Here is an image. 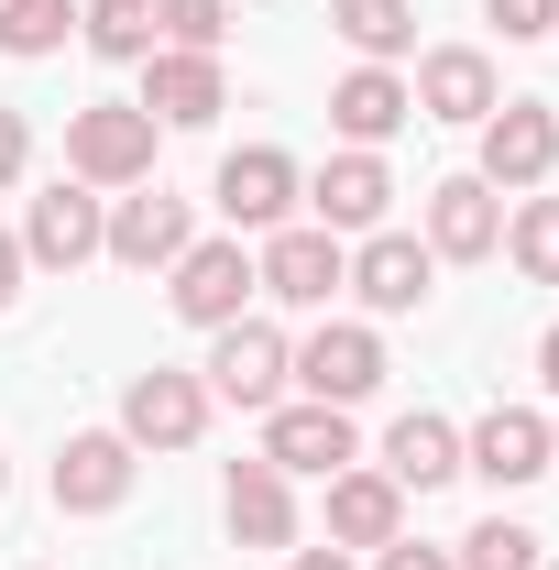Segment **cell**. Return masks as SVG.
Listing matches in <instances>:
<instances>
[{
    "label": "cell",
    "instance_id": "obj_32",
    "mask_svg": "<svg viewBox=\"0 0 559 570\" xmlns=\"http://www.w3.org/2000/svg\"><path fill=\"white\" fill-rule=\"evenodd\" d=\"M11 296H22V242L0 230V307H11Z\"/></svg>",
    "mask_w": 559,
    "mask_h": 570
},
{
    "label": "cell",
    "instance_id": "obj_3",
    "mask_svg": "<svg viewBox=\"0 0 559 570\" xmlns=\"http://www.w3.org/2000/svg\"><path fill=\"white\" fill-rule=\"evenodd\" d=\"M99 230H110V209L88 198V176H56V187L33 198V219H22V264H56V275H77V264L99 253Z\"/></svg>",
    "mask_w": 559,
    "mask_h": 570
},
{
    "label": "cell",
    "instance_id": "obj_24",
    "mask_svg": "<svg viewBox=\"0 0 559 570\" xmlns=\"http://www.w3.org/2000/svg\"><path fill=\"white\" fill-rule=\"evenodd\" d=\"M77 33H88V45H99L110 67H143L165 22H154V0H88V11H77Z\"/></svg>",
    "mask_w": 559,
    "mask_h": 570
},
{
    "label": "cell",
    "instance_id": "obj_8",
    "mask_svg": "<svg viewBox=\"0 0 559 570\" xmlns=\"http://www.w3.org/2000/svg\"><path fill=\"white\" fill-rule=\"evenodd\" d=\"M133 439H121V428H88V439H67V450H56V504H67V515H110V504L133 494Z\"/></svg>",
    "mask_w": 559,
    "mask_h": 570
},
{
    "label": "cell",
    "instance_id": "obj_29",
    "mask_svg": "<svg viewBox=\"0 0 559 570\" xmlns=\"http://www.w3.org/2000/svg\"><path fill=\"white\" fill-rule=\"evenodd\" d=\"M493 22H504V45H527V33L559 22V0H493Z\"/></svg>",
    "mask_w": 559,
    "mask_h": 570
},
{
    "label": "cell",
    "instance_id": "obj_28",
    "mask_svg": "<svg viewBox=\"0 0 559 570\" xmlns=\"http://www.w3.org/2000/svg\"><path fill=\"white\" fill-rule=\"evenodd\" d=\"M154 22H165V45H187V56H209L219 33H231V0H154Z\"/></svg>",
    "mask_w": 559,
    "mask_h": 570
},
{
    "label": "cell",
    "instance_id": "obj_6",
    "mask_svg": "<svg viewBox=\"0 0 559 570\" xmlns=\"http://www.w3.org/2000/svg\"><path fill=\"white\" fill-rule=\"evenodd\" d=\"M549 165H559L549 99H493L483 110V187H538Z\"/></svg>",
    "mask_w": 559,
    "mask_h": 570
},
{
    "label": "cell",
    "instance_id": "obj_19",
    "mask_svg": "<svg viewBox=\"0 0 559 570\" xmlns=\"http://www.w3.org/2000/svg\"><path fill=\"white\" fill-rule=\"evenodd\" d=\"M450 472H461V428L428 417V406L395 417V439H384V483H395V494H439Z\"/></svg>",
    "mask_w": 559,
    "mask_h": 570
},
{
    "label": "cell",
    "instance_id": "obj_13",
    "mask_svg": "<svg viewBox=\"0 0 559 570\" xmlns=\"http://www.w3.org/2000/svg\"><path fill=\"white\" fill-rule=\"evenodd\" d=\"M461 472H483V483H538L549 472V417H527V406H493L472 439H461Z\"/></svg>",
    "mask_w": 559,
    "mask_h": 570
},
{
    "label": "cell",
    "instance_id": "obj_16",
    "mask_svg": "<svg viewBox=\"0 0 559 570\" xmlns=\"http://www.w3.org/2000/svg\"><path fill=\"white\" fill-rule=\"evenodd\" d=\"M219 209H231V230H275V219L296 209V165H285L275 142H242V154L219 165Z\"/></svg>",
    "mask_w": 559,
    "mask_h": 570
},
{
    "label": "cell",
    "instance_id": "obj_11",
    "mask_svg": "<svg viewBox=\"0 0 559 570\" xmlns=\"http://www.w3.org/2000/svg\"><path fill=\"white\" fill-rule=\"evenodd\" d=\"M428 275H439V253L406 242V230H373V242L351 253V296H362V307H384V318L428 307Z\"/></svg>",
    "mask_w": 559,
    "mask_h": 570
},
{
    "label": "cell",
    "instance_id": "obj_20",
    "mask_svg": "<svg viewBox=\"0 0 559 570\" xmlns=\"http://www.w3.org/2000/svg\"><path fill=\"white\" fill-rule=\"evenodd\" d=\"M406 527V494L384 472H330V549H384Z\"/></svg>",
    "mask_w": 559,
    "mask_h": 570
},
{
    "label": "cell",
    "instance_id": "obj_21",
    "mask_svg": "<svg viewBox=\"0 0 559 570\" xmlns=\"http://www.w3.org/2000/svg\"><path fill=\"white\" fill-rule=\"evenodd\" d=\"M406 99H418L428 121H483V110H493V56H472V45H439V56L418 67V88H406Z\"/></svg>",
    "mask_w": 559,
    "mask_h": 570
},
{
    "label": "cell",
    "instance_id": "obj_26",
    "mask_svg": "<svg viewBox=\"0 0 559 570\" xmlns=\"http://www.w3.org/2000/svg\"><path fill=\"white\" fill-rule=\"evenodd\" d=\"M461 570H549V538L493 515V527H472V538H461Z\"/></svg>",
    "mask_w": 559,
    "mask_h": 570
},
{
    "label": "cell",
    "instance_id": "obj_34",
    "mask_svg": "<svg viewBox=\"0 0 559 570\" xmlns=\"http://www.w3.org/2000/svg\"><path fill=\"white\" fill-rule=\"evenodd\" d=\"M538 384H549V395H559V330H549V341H538Z\"/></svg>",
    "mask_w": 559,
    "mask_h": 570
},
{
    "label": "cell",
    "instance_id": "obj_33",
    "mask_svg": "<svg viewBox=\"0 0 559 570\" xmlns=\"http://www.w3.org/2000/svg\"><path fill=\"white\" fill-rule=\"evenodd\" d=\"M296 570H351V549H296Z\"/></svg>",
    "mask_w": 559,
    "mask_h": 570
},
{
    "label": "cell",
    "instance_id": "obj_1",
    "mask_svg": "<svg viewBox=\"0 0 559 570\" xmlns=\"http://www.w3.org/2000/svg\"><path fill=\"white\" fill-rule=\"evenodd\" d=\"M154 110L143 99H88V110H67V165L88 176V187H143L154 176Z\"/></svg>",
    "mask_w": 559,
    "mask_h": 570
},
{
    "label": "cell",
    "instance_id": "obj_25",
    "mask_svg": "<svg viewBox=\"0 0 559 570\" xmlns=\"http://www.w3.org/2000/svg\"><path fill=\"white\" fill-rule=\"evenodd\" d=\"M77 0H0V56H56Z\"/></svg>",
    "mask_w": 559,
    "mask_h": 570
},
{
    "label": "cell",
    "instance_id": "obj_35",
    "mask_svg": "<svg viewBox=\"0 0 559 570\" xmlns=\"http://www.w3.org/2000/svg\"><path fill=\"white\" fill-rule=\"evenodd\" d=\"M549 461H559V428H549Z\"/></svg>",
    "mask_w": 559,
    "mask_h": 570
},
{
    "label": "cell",
    "instance_id": "obj_23",
    "mask_svg": "<svg viewBox=\"0 0 559 570\" xmlns=\"http://www.w3.org/2000/svg\"><path fill=\"white\" fill-rule=\"evenodd\" d=\"M330 33L362 45V56L384 67V56H406V45H418V0H330Z\"/></svg>",
    "mask_w": 559,
    "mask_h": 570
},
{
    "label": "cell",
    "instance_id": "obj_12",
    "mask_svg": "<svg viewBox=\"0 0 559 570\" xmlns=\"http://www.w3.org/2000/svg\"><path fill=\"white\" fill-rule=\"evenodd\" d=\"M264 461L275 472H351V406H275L264 417Z\"/></svg>",
    "mask_w": 559,
    "mask_h": 570
},
{
    "label": "cell",
    "instance_id": "obj_5",
    "mask_svg": "<svg viewBox=\"0 0 559 570\" xmlns=\"http://www.w3.org/2000/svg\"><path fill=\"white\" fill-rule=\"evenodd\" d=\"M253 275H264V296H285V307H330V296L351 285V253H341V230L307 219V230H275V242H264Z\"/></svg>",
    "mask_w": 559,
    "mask_h": 570
},
{
    "label": "cell",
    "instance_id": "obj_17",
    "mask_svg": "<svg viewBox=\"0 0 559 570\" xmlns=\"http://www.w3.org/2000/svg\"><path fill=\"white\" fill-rule=\"evenodd\" d=\"M143 110H154L165 132H198V121L219 110V56H187V45L143 56Z\"/></svg>",
    "mask_w": 559,
    "mask_h": 570
},
{
    "label": "cell",
    "instance_id": "obj_4",
    "mask_svg": "<svg viewBox=\"0 0 559 570\" xmlns=\"http://www.w3.org/2000/svg\"><path fill=\"white\" fill-rule=\"evenodd\" d=\"M253 285H264V275H253V253H242V242H187L165 296H176V318H198V330H231Z\"/></svg>",
    "mask_w": 559,
    "mask_h": 570
},
{
    "label": "cell",
    "instance_id": "obj_9",
    "mask_svg": "<svg viewBox=\"0 0 559 570\" xmlns=\"http://www.w3.org/2000/svg\"><path fill=\"white\" fill-rule=\"evenodd\" d=\"M296 384H307L318 406H362V395L384 384V341H373V330H351V318H330V330L296 352Z\"/></svg>",
    "mask_w": 559,
    "mask_h": 570
},
{
    "label": "cell",
    "instance_id": "obj_31",
    "mask_svg": "<svg viewBox=\"0 0 559 570\" xmlns=\"http://www.w3.org/2000/svg\"><path fill=\"white\" fill-rule=\"evenodd\" d=\"M22 154H33V132H22V110H0V187L22 176Z\"/></svg>",
    "mask_w": 559,
    "mask_h": 570
},
{
    "label": "cell",
    "instance_id": "obj_22",
    "mask_svg": "<svg viewBox=\"0 0 559 570\" xmlns=\"http://www.w3.org/2000/svg\"><path fill=\"white\" fill-rule=\"evenodd\" d=\"M231 538H242V549H285V538H296V494H285L275 461H242V472H231Z\"/></svg>",
    "mask_w": 559,
    "mask_h": 570
},
{
    "label": "cell",
    "instance_id": "obj_14",
    "mask_svg": "<svg viewBox=\"0 0 559 570\" xmlns=\"http://www.w3.org/2000/svg\"><path fill=\"white\" fill-rule=\"evenodd\" d=\"M99 253H110V264H133V275L176 264V253H187V198H165V187L121 198V209H110V230H99Z\"/></svg>",
    "mask_w": 559,
    "mask_h": 570
},
{
    "label": "cell",
    "instance_id": "obj_27",
    "mask_svg": "<svg viewBox=\"0 0 559 570\" xmlns=\"http://www.w3.org/2000/svg\"><path fill=\"white\" fill-rule=\"evenodd\" d=\"M504 242H516V264H527V275H538V285H559V198H527Z\"/></svg>",
    "mask_w": 559,
    "mask_h": 570
},
{
    "label": "cell",
    "instance_id": "obj_18",
    "mask_svg": "<svg viewBox=\"0 0 559 570\" xmlns=\"http://www.w3.org/2000/svg\"><path fill=\"white\" fill-rule=\"evenodd\" d=\"M493 242H504V209H493L483 176H450V187H428V253H450V264H483Z\"/></svg>",
    "mask_w": 559,
    "mask_h": 570
},
{
    "label": "cell",
    "instance_id": "obj_2",
    "mask_svg": "<svg viewBox=\"0 0 559 570\" xmlns=\"http://www.w3.org/2000/svg\"><path fill=\"white\" fill-rule=\"evenodd\" d=\"M198 428H209V384L198 373H176V362L133 373V395H121V439L133 450H187Z\"/></svg>",
    "mask_w": 559,
    "mask_h": 570
},
{
    "label": "cell",
    "instance_id": "obj_36",
    "mask_svg": "<svg viewBox=\"0 0 559 570\" xmlns=\"http://www.w3.org/2000/svg\"><path fill=\"white\" fill-rule=\"evenodd\" d=\"M0 494H11V472H0Z\"/></svg>",
    "mask_w": 559,
    "mask_h": 570
},
{
    "label": "cell",
    "instance_id": "obj_10",
    "mask_svg": "<svg viewBox=\"0 0 559 570\" xmlns=\"http://www.w3.org/2000/svg\"><path fill=\"white\" fill-rule=\"evenodd\" d=\"M307 209H318V230H384V209H395L384 154H330V165L307 176Z\"/></svg>",
    "mask_w": 559,
    "mask_h": 570
},
{
    "label": "cell",
    "instance_id": "obj_7",
    "mask_svg": "<svg viewBox=\"0 0 559 570\" xmlns=\"http://www.w3.org/2000/svg\"><path fill=\"white\" fill-rule=\"evenodd\" d=\"M285 373H296L285 330H264V318H231L198 384H209V395H231V406H275V395H285Z\"/></svg>",
    "mask_w": 559,
    "mask_h": 570
},
{
    "label": "cell",
    "instance_id": "obj_30",
    "mask_svg": "<svg viewBox=\"0 0 559 570\" xmlns=\"http://www.w3.org/2000/svg\"><path fill=\"white\" fill-rule=\"evenodd\" d=\"M373 570H461V560H439V549H418V538H384V549H373Z\"/></svg>",
    "mask_w": 559,
    "mask_h": 570
},
{
    "label": "cell",
    "instance_id": "obj_15",
    "mask_svg": "<svg viewBox=\"0 0 559 570\" xmlns=\"http://www.w3.org/2000/svg\"><path fill=\"white\" fill-rule=\"evenodd\" d=\"M330 121H341L351 154H373V142H395L406 121H418V99H406V77H395V67H351L341 88H330Z\"/></svg>",
    "mask_w": 559,
    "mask_h": 570
}]
</instances>
